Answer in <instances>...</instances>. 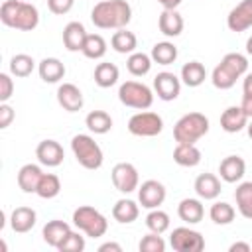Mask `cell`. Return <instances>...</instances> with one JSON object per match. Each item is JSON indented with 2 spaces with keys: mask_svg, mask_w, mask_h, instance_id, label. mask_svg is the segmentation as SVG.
I'll return each mask as SVG.
<instances>
[{
  "mask_svg": "<svg viewBox=\"0 0 252 252\" xmlns=\"http://www.w3.org/2000/svg\"><path fill=\"white\" fill-rule=\"evenodd\" d=\"M35 158L41 165H47V167H57L63 163V158H65V152H63V146L55 140H41L35 148Z\"/></svg>",
  "mask_w": 252,
  "mask_h": 252,
  "instance_id": "4fadbf2b",
  "label": "cell"
},
{
  "mask_svg": "<svg viewBox=\"0 0 252 252\" xmlns=\"http://www.w3.org/2000/svg\"><path fill=\"white\" fill-rule=\"evenodd\" d=\"M242 91H244V94H252V73H248V75L244 77Z\"/></svg>",
  "mask_w": 252,
  "mask_h": 252,
  "instance_id": "f907efd6",
  "label": "cell"
},
{
  "mask_svg": "<svg viewBox=\"0 0 252 252\" xmlns=\"http://www.w3.org/2000/svg\"><path fill=\"white\" fill-rule=\"evenodd\" d=\"M211 81H213V85H215L217 89L226 91V89H232V87H234L236 77H234L232 73H228V71L219 63V65L213 69V73H211Z\"/></svg>",
  "mask_w": 252,
  "mask_h": 252,
  "instance_id": "ab89813d",
  "label": "cell"
},
{
  "mask_svg": "<svg viewBox=\"0 0 252 252\" xmlns=\"http://www.w3.org/2000/svg\"><path fill=\"white\" fill-rule=\"evenodd\" d=\"M14 108L8 104V102H2L0 104V128L2 130H6L10 124H12V120H14Z\"/></svg>",
  "mask_w": 252,
  "mask_h": 252,
  "instance_id": "f6af8a7d",
  "label": "cell"
},
{
  "mask_svg": "<svg viewBox=\"0 0 252 252\" xmlns=\"http://www.w3.org/2000/svg\"><path fill=\"white\" fill-rule=\"evenodd\" d=\"M250 250H252V246L248 242H234L228 246V252H250Z\"/></svg>",
  "mask_w": 252,
  "mask_h": 252,
  "instance_id": "7dc6e473",
  "label": "cell"
},
{
  "mask_svg": "<svg viewBox=\"0 0 252 252\" xmlns=\"http://www.w3.org/2000/svg\"><path fill=\"white\" fill-rule=\"evenodd\" d=\"M165 185L158 179H148L138 187V201L144 209H158L165 201Z\"/></svg>",
  "mask_w": 252,
  "mask_h": 252,
  "instance_id": "30bf717a",
  "label": "cell"
},
{
  "mask_svg": "<svg viewBox=\"0 0 252 252\" xmlns=\"http://www.w3.org/2000/svg\"><path fill=\"white\" fill-rule=\"evenodd\" d=\"M209 132V118L203 112H187L173 126V138L177 144H195Z\"/></svg>",
  "mask_w": 252,
  "mask_h": 252,
  "instance_id": "3957f363",
  "label": "cell"
},
{
  "mask_svg": "<svg viewBox=\"0 0 252 252\" xmlns=\"http://www.w3.org/2000/svg\"><path fill=\"white\" fill-rule=\"evenodd\" d=\"M140 215V207L136 205V201L132 199H118L112 207V217L116 222L120 224H130L138 219Z\"/></svg>",
  "mask_w": 252,
  "mask_h": 252,
  "instance_id": "4316f807",
  "label": "cell"
},
{
  "mask_svg": "<svg viewBox=\"0 0 252 252\" xmlns=\"http://www.w3.org/2000/svg\"><path fill=\"white\" fill-rule=\"evenodd\" d=\"M226 28L230 32H246L252 28V0L238 2L226 16Z\"/></svg>",
  "mask_w": 252,
  "mask_h": 252,
  "instance_id": "7c38bea8",
  "label": "cell"
},
{
  "mask_svg": "<svg viewBox=\"0 0 252 252\" xmlns=\"http://www.w3.org/2000/svg\"><path fill=\"white\" fill-rule=\"evenodd\" d=\"M57 102L67 112H79L83 108V104H85V98H83V93H81V89L77 85L63 83L57 89Z\"/></svg>",
  "mask_w": 252,
  "mask_h": 252,
  "instance_id": "5bb4252c",
  "label": "cell"
},
{
  "mask_svg": "<svg viewBox=\"0 0 252 252\" xmlns=\"http://www.w3.org/2000/svg\"><path fill=\"white\" fill-rule=\"evenodd\" d=\"M234 199H236V209L238 213L252 220V181H242L238 183L236 191H234Z\"/></svg>",
  "mask_w": 252,
  "mask_h": 252,
  "instance_id": "f1b7e54d",
  "label": "cell"
},
{
  "mask_svg": "<svg viewBox=\"0 0 252 252\" xmlns=\"http://www.w3.org/2000/svg\"><path fill=\"white\" fill-rule=\"evenodd\" d=\"M118 77H120V71L114 63H98L94 67V83L100 87V89H110L112 85L118 83Z\"/></svg>",
  "mask_w": 252,
  "mask_h": 252,
  "instance_id": "f546056e",
  "label": "cell"
},
{
  "mask_svg": "<svg viewBox=\"0 0 252 252\" xmlns=\"http://www.w3.org/2000/svg\"><path fill=\"white\" fill-rule=\"evenodd\" d=\"M73 6H75V0H47V8L55 16H63V14L71 12Z\"/></svg>",
  "mask_w": 252,
  "mask_h": 252,
  "instance_id": "ee69618b",
  "label": "cell"
},
{
  "mask_svg": "<svg viewBox=\"0 0 252 252\" xmlns=\"http://www.w3.org/2000/svg\"><path fill=\"white\" fill-rule=\"evenodd\" d=\"M246 132H248V136H250V140H252V122L246 124Z\"/></svg>",
  "mask_w": 252,
  "mask_h": 252,
  "instance_id": "f5cc1de1",
  "label": "cell"
},
{
  "mask_svg": "<svg viewBox=\"0 0 252 252\" xmlns=\"http://www.w3.org/2000/svg\"><path fill=\"white\" fill-rule=\"evenodd\" d=\"M158 4H161L163 10H177V6L183 2V0H156Z\"/></svg>",
  "mask_w": 252,
  "mask_h": 252,
  "instance_id": "681fc988",
  "label": "cell"
},
{
  "mask_svg": "<svg viewBox=\"0 0 252 252\" xmlns=\"http://www.w3.org/2000/svg\"><path fill=\"white\" fill-rule=\"evenodd\" d=\"M154 91H156L158 98H161L165 102L175 100L179 96V93H181V79L175 73L161 71L154 79Z\"/></svg>",
  "mask_w": 252,
  "mask_h": 252,
  "instance_id": "8fae6325",
  "label": "cell"
},
{
  "mask_svg": "<svg viewBox=\"0 0 252 252\" xmlns=\"http://www.w3.org/2000/svg\"><path fill=\"white\" fill-rule=\"evenodd\" d=\"M71 150H73L75 159L85 169H98L102 165V161H104L100 146L89 134H75L71 138Z\"/></svg>",
  "mask_w": 252,
  "mask_h": 252,
  "instance_id": "277c9868",
  "label": "cell"
},
{
  "mask_svg": "<svg viewBox=\"0 0 252 252\" xmlns=\"http://www.w3.org/2000/svg\"><path fill=\"white\" fill-rule=\"evenodd\" d=\"M209 217H211V220H213L215 224L224 226V224H230V222L234 220L236 211H234V207H232L230 203H226V201H217V203L211 205Z\"/></svg>",
  "mask_w": 252,
  "mask_h": 252,
  "instance_id": "836d02e7",
  "label": "cell"
},
{
  "mask_svg": "<svg viewBox=\"0 0 252 252\" xmlns=\"http://www.w3.org/2000/svg\"><path fill=\"white\" fill-rule=\"evenodd\" d=\"M14 94V81L8 73H0V102H8Z\"/></svg>",
  "mask_w": 252,
  "mask_h": 252,
  "instance_id": "7bdbcfd3",
  "label": "cell"
},
{
  "mask_svg": "<svg viewBox=\"0 0 252 252\" xmlns=\"http://www.w3.org/2000/svg\"><path fill=\"white\" fill-rule=\"evenodd\" d=\"M81 53L87 59H102L106 53V39L100 33H89Z\"/></svg>",
  "mask_w": 252,
  "mask_h": 252,
  "instance_id": "e575fe53",
  "label": "cell"
},
{
  "mask_svg": "<svg viewBox=\"0 0 252 252\" xmlns=\"http://www.w3.org/2000/svg\"><path fill=\"white\" fill-rule=\"evenodd\" d=\"M118 98L124 106L136 108V110H146L154 104V93L148 85L138 83V81H126L118 89Z\"/></svg>",
  "mask_w": 252,
  "mask_h": 252,
  "instance_id": "8992f818",
  "label": "cell"
},
{
  "mask_svg": "<svg viewBox=\"0 0 252 252\" xmlns=\"http://www.w3.org/2000/svg\"><path fill=\"white\" fill-rule=\"evenodd\" d=\"M110 177H112V183L114 187L120 191V193H132L140 187V175H138V169L128 163V161H120L112 167L110 171Z\"/></svg>",
  "mask_w": 252,
  "mask_h": 252,
  "instance_id": "9c48e42d",
  "label": "cell"
},
{
  "mask_svg": "<svg viewBox=\"0 0 252 252\" xmlns=\"http://www.w3.org/2000/svg\"><path fill=\"white\" fill-rule=\"evenodd\" d=\"M177 215L183 222L187 224H197L203 220L205 217V207L201 203V199H193V197H187V199H181L179 205H177Z\"/></svg>",
  "mask_w": 252,
  "mask_h": 252,
  "instance_id": "d6986e66",
  "label": "cell"
},
{
  "mask_svg": "<svg viewBox=\"0 0 252 252\" xmlns=\"http://www.w3.org/2000/svg\"><path fill=\"white\" fill-rule=\"evenodd\" d=\"M158 26H159V32L165 37H177V35H181L185 22H183V18L177 10H163L159 14Z\"/></svg>",
  "mask_w": 252,
  "mask_h": 252,
  "instance_id": "44dd1931",
  "label": "cell"
},
{
  "mask_svg": "<svg viewBox=\"0 0 252 252\" xmlns=\"http://www.w3.org/2000/svg\"><path fill=\"white\" fill-rule=\"evenodd\" d=\"M138 250L140 252H163L165 250V240L158 234V232H152L142 236L140 244H138Z\"/></svg>",
  "mask_w": 252,
  "mask_h": 252,
  "instance_id": "60d3db41",
  "label": "cell"
},
{
  "mask_svg": "<svg viewBox=\"0 0 252 252\" xmlns=\"http://www.w3.org/2000/svg\"><path fill=\"white\" fill-rule=\"evenodd\" d=\"M37 213L32 207H16L10 215V226L18 234H26L35 226Z\"/></svg>",
  "mask_w": 252,
  "mask_h": 252,
  "instance_id": "ac0fdd59",
  "label": "cell"
},
{
  "mask_svg": "<svg viewBox=\"0 0 252 252\" xmlns=\"http://www.w3.org/2000/svg\"><path fill=\"white\" fill-rule=\"evenodd\" d=\"M110 45H112V49H114L116 53H122V55L128 53V55H130V53H134L136 47H138V37H136L134 32H128L126 28H122V30H116V32L112 33Z\"/></svg>",
  "mask_w": 252,
  "mask_h": 252,
  "instance_id": "484cf974",
  "label": "cell"
},
{
  "mask_svg": "<svg viewBox=\"0 0 252 252\" xmlns=\"http://www.w3.org/2000/svg\"><path fill=\"white\" fill-rule=\"evenodd\" d=\"M163 130V118L158 112H150V110H142L130 116L128 120V132L140 138H152L158 136Z\"/></svg>",
  "mask_w": 252,
  "mask_h": 252,
  "instance_id": "52a82bcc",
  "label": "cell"
},
{
  "mask_svg": "<svg viewBox=\"0 0 252 252\" xmlns=\"http://www.w3.org/2000/svg\"><path fill=\"white\" fill-rule=\"evenodd\" d=\"M242 110L246 112L248 118H252V94H242V102H240Z\"/></svg>",
  "mask_w": 252,
  "mask_h": 252,
  "instance_id": "bcb514c9",
  "label": "cell"
},
{
  "mask_svg": "<svg viewBox=\"0 0 252 252\" xmlns=\"http://www.w3.org/2000/svg\"><path fill=\"white\" fill-rule=\"evenodd\" d=\"M146 226L152 230V232H158V234H163L167 228H169V215L165 211H161L159 207L158 209H150L148 217H146Z\"/></svg>",
  "mask_w": 252,
  "mask_h": 252,
  "instance_id": "f35d334b",
  "label": "cell"
},
{
  "mask_svg": "<svg viewBox=\"0 0 252 252\" xmlns=\"http://www.w3.org/2000/svg\"><path fill=\"white\" fill-rule=\"evenodd\" d=\"M73 224L91 238H100L108 230L106 217L91 205H81L73 211Z\"/></svg>",
  "mask_w": 252,
  "mask_h": 252,
  "instance_id": "5b68a950",
  "label": "cell"
},
{
  "mask_svg": "<svg viewBox=\"0 0 252 252\" xmlns=\"http://www.w3.org/2000/svg\"><path fill=\"white\" fill-rule=\"evenodd\" d=\"M35 69V61L28 53H16L10 59V75L14 77H30Z\"/></svg>",
  "mask_w": 252,
  "mask_h": 252,
  "instance_id": "d590c367",
  "label": "cell"
},
{
  "mask_svg": "<svg viewBox=\"0 0 252 252\" xmlns=\"http://www.w3.org/2000/svg\"><path fill=\"white\" fill-rule=\"evenodd\" d=\"M132 20L128 0H100L91 10V22L98 30H122Z\"/></svg>",
  "mask_w": 252,
  "mask_h": 252,
  "instance_id": "6da1fadb",
  "label": "cell"
},
{
  "mask_svg": "<svg viewBox=\"0 0 252 252\" xmlns=\"http://www.w3.org/2000/svg\"><path fill=\"white\" fill-rule=\"evenodd\" d=\"M173 161L181 167H195L201 163V150L195 144H177L173 150Z\"/></svg>",
  "mask_w": 252,
  "mask_h": 252,
  "instance_id": "d4e9b609",
  "label": "cell"
},
{
  "mask_svg": "<svg viewBox=\"0 0 252 252\" xmlns=\"http://www.w3.org/2000/svg\"><path fill=\"white\" fill-rule=\"evenodd\" d=\"M0 20L8 28L20 30V32H32L39 24V12L30 2L4 0L2 6H0Z\"/></svg>",
  "mask_w": 252,
  "mask_h": 252,
  "instance_id": "7a4b0ae2",
  "label": "cell"
},
{
  "mask_svg": "<svg viewBox=\"0 0 252 252\" xmlns=\"http://www.w3.org/2000/svg\"><path fill=\"white\" fill-rule=\"evenodd\" d=\"M37 73L43 83H59L65 77V65L57 57H45L39 61Z\"/></svg>",
  "mask_w": 252,
  "mask_h": 252,
  "instance_id": "603a6c76",
  "label": "cell"
},
{
  "mask_svg": "<svg viewBox=\"0 0 252 252\" xmlns=\"http://www.w3.org/2000/svg\"><path fill=\"white\" fill-rule=\"evenodd\" d=\"M177 55H179L177 53V47L171 41H158L152 47V53H150L152 61L158 63V65H171V63H175Z\"/></svg>",
  "mask_w": 252,
  "mask_h": 252,
  "instance_id": "4dcf8cb0",
  "label": "cell"
},
{
  "mask_svg": "<svg viewBox=\"0 0 252 252\" xmlns=\"http://www.w3.org/2000/svg\"><path fill=\"white\" fill-rule=\"evenodd\" d=\"M41 175H43V171H41L39 165H35V163H26V165H22L20 171H18V187H20L24 193H35Z\"/></svg>",
  "mask_w": 252,
  "mask_h": 252,
  "instance_id": "7402d4cb",
  "label": "cell"
},
{
  "mask_svg": "<svg viewBox=\"0 0 252 252\" xmlns=\"http://www.w3.org/2000/svg\"><path fill=\"white\" fill-rule=\"evenodd\" d=\"M61 191V181L55 173H43L41 179H39V185H37V191L35 195H39L41 199H53L57 197Z\"/></svg>",
  "mask_w": 252,
  "mask_h": 252,
  "instance_id": "74e56055",
  "label": "cell"
},
{
  "mask_svg": "<svg viewBox=\"0 0 252 252\" xmlns=\"http://www.w3.org/2000/svg\"><path fill=\"white\" fill-rule=\"evenodd\" d=\"M85 126L93 134H106L112 128V118L104 110H91L87 114V118H85Z\"/></svg>",
  "mask_w": 252,
  "mask_h": 252,
  "instance_id": "1f68e13d",
  "label": "cell"
},
{
  "mask_svg": "<svg viewBox=\"0 0 252 252\" xmlns=\"http://www.w3.org/2000/svg\"><path fill=\"white\" fill-rule=\"evenodd\" d=\"M69 232H71V226H69L65 220L53 219V220H49V222L43 226L41 236H43L45 244H49V246L57 248V246H59V244L65 240V236H67Z\"/></svg>",
  "mask_w": 252,
  "mask_h": 252,
  "instance_id": "cb8c5ba5",
  "label": "cell"
},
{
  "mask_svg": "<svg viewBox=\"0 0 252 252\" xmlns=\"http://www.w3.org/2000/svg\"><path fill=\"white\" fill-rule=\"evenodd\" d=\"M193 189H195L199 199L213 201L220 195V179L215 173H201V175H197Z\"/></svg>",
  "mask_w": 252,
  "mask_h": 252,
  "instance_id": "2e32d148",
  "label": "cell"
},
{
  "mask_svg": "<svg viewBox=\"0 0 252 252\" xmlns=\"http://www.w3.org/2000/svg\"><path fill=\"white\" fill-rule=\"evenodd\" d=\"M207 79V71H205V65L199 63V61H189L181 67V81L183 85L195 89L199 85H203Z\"/></svg>",
  "mask_w": 252,
  "mask_h": 252,
  "instance_id": "83f0119b",
  "label": "cell"
},
{
  "mask_svg": "<svg viewBox=\"0 0 252 252\" xmlns=\"http://www.w3.org/2000/svg\"><path fill=\"white\" fill-rule=\"evenodd\" d=\"M246 124H248V116L242 110V106H228L220 114V128L228 134H236L244 130Z\"/></svg>",
  "mask_w": 252,
  "mask_h": 252,
  "instance_id": "e0dca14e",
  "label": "cell"
},
{
  "mask_svg": "<svg viewBox=\"0 0 252 252\" xmlns=\"http://www.w3.org/2000/svg\"><path fill=\"white\" fill-rule=\"evenodd\" d=\"M220 65H222L228 73H232L236 79H240V77L246 75V71H248V59H246V55L236 53V51L226 53V55L220 59Z\"/></svg>",
  "mask_w": 252,
  "mask_h": 252,
  "instance_id": "8d00e7d4",
  "label": "cell"
},
{
  "mask_svg": "<svg viewBox=\"0 0 252 252\" xmlns=\"http://www.w3.org/2000/svg\"><path fill=\"white\" fill-rule=\"evenodd\" d=\"M246 173V161L240 156H226L219 163V175L226 183H238Z\"/></svg>",
  "mask_w": 252,
  "mask_h": 252,
  "instance_id": "9a60e30c",
  "label": "cell"
},
{
  "mask_svg": "<svg viewBox=\"0 0 252 252\" xmlns=\"http://www.w3.org/2000/svg\"><path fill=\"white\" fill-rule=\"evenodd\" d=\"M246 53H248V55L252 57V35H250V37L246 39Z\"/></svg>",
  "mask_w": 252,
  "mask_h": 252,
  "instance_id": "816d5d0a",
  "label": "cell"
},
{
  "mask_svg": "<svg viewBox=\"0 0 252 252\" xmlns=\"http://www.w3.org/2000/svg\"><path fill=\"white\" fill-rule=\"evenodd\" d=\"M87 35L89 33L81 22H69L63 28V45L67 47V51H83Z\"/></svg>",
  "mask_w": 252,
  "mask_h": 252,
  "instance_id": "ffe728a7",
  "label": "cell"
},
{
  "mask_svg": "<svg viewBox=\"0 0 252 252\" xmlns=\"http://www.w3.org/2000/svg\"><path fill=\"white\" fill-rule=\"evenodd\" d=\"M152 57L148 53H142V51H134L128 55V61H126V69L130 71V75L134 77H144L150 73L152 69Z\"/></svg>",
  "mask_w": 252,
  "mask_h": 252,
  "instance_id": "d6a6232c",
  "label": "cell"
},
{
  "mask_svg": "<svg viewBox=\"0 0 252 252\" xmlns=\"http://www.w3.org/2000/svg\"><path fill=\"white\" fill-rule=\"evenodd\" d=\"M57 250L59 252H83L85 250V236H81L79 232L71 230L65 236V240L57 246Z\"/></svg>",
  "mask_w": 252,
  "mask_h": 252,
  "instance_id": "b9f144b4",
  "label": "cell"
},
{
  "mask_svg": "<svg viewBox=\"0 0 252 252\" xmlns=\"http://www.w3.org/2000/svg\"><path fill=\"white\" fill-rule=\"evenodd\" d=\"M108 250H112V252H122V246L116 244V242H104V244L98 246V252H108Z\"/></svg>",
  "mask_w": 252,
  "mask_h": 252,
  "instance_id": "c3c4849f",
  "label": "cell"
},
{
  "mask_svg": "<svg viewBox=\"0 0 252 252\" xmlns=\"http://www.w3.org/2000/svg\"><path fill=\"white\" fill-rule=\"evenodd\" d=\"M169 244L175 252H201L205 248V238L199 230L189 226H177L171 230Z\"/></svg>",
  "mask_w": 252,
  "mask_h": 252,
  "instance_id": "ba28073f",
  "label": "cell"
}]
</instances>
